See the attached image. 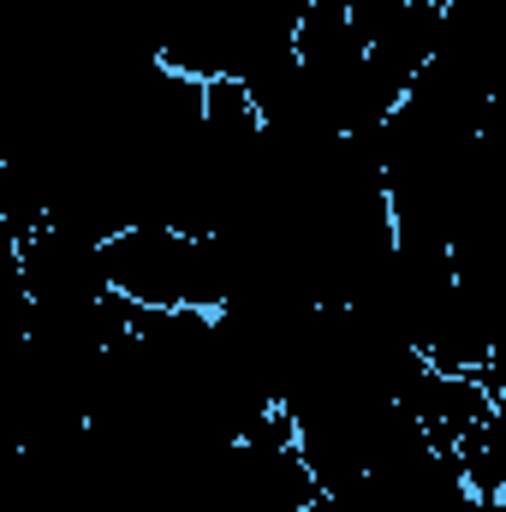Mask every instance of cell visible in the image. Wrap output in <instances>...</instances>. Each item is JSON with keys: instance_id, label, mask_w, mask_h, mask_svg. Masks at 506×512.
Listing matches in <instances>:
<instances>
[{"instance_id": "cell-1", "label": "cell", "mask_w": 506, "mask_h": 512, "mask_svg": "<svg viewBox=\"0 0 506 512\" xmlns=\"http://www.w3.org/2000/svg\"><path fill=\"white\" fill-rule=\"evenodd\" d=\"M102 280L131 310H221L239 292V251L221 233L120 227L102 239Z\"/></svg>"}]
</instances>
